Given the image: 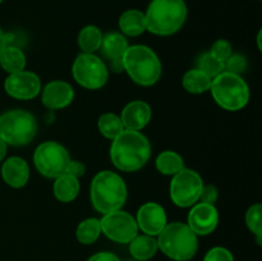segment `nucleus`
<instances>
[{
  "mask_svg": "<svg viewBox=\"0 0 262 261\" xmlns=\"http://www.w3.org/2000/svg\"><path fill=\"white\" fill-rule=\"evenodd\" d=\"M8 44H9L8 35L2 30V28H0V53H2L3 49H4L5 46H8Z\"/></svg>",
  "mask_w": 262,
  "mask_h": 261,
  "instance_id": "nucleus-36",
  "label": "nucleus"
},
{
  "mask_svg": "<svg viewBox=\"0 0 262 261\" xmlns=\"http://www.w3.org/2000/svg\"><path fill=\"white\" fill-rule=\"evenodd\" d=\"M246 224L248 229L256 235L258 245H261L262 240V205L255 204L250 206L246 212Z\"/></svg>",
  "mask_w": 262,
  "mask_h": 261,
  "instance_id": "nucleus-28",
  "label": "nucleus"
},
{
  "mask_svg": "<svg viewBox=\"0 0 262 261\" xmlns=\"http://www.w3.org/2000/svg\"><path fill=\"white\" fill-rule=\"evenodd\" d=\"M158 247L174 261H188L199 248V238L186 223H170L158 235Z\"/></svg>",
  "mask_w": 262,
  "mask_h": 261,
  "instance_id": "nucleus-5",
  "label": "nucleus"
},
{
  "mask_svg": "<svg viewBox=\"0 0 262 261\" xmlns=\"http://www.w3.org/2000/svg\"><path fill=\"white\" fill-rule=\"evenodd\" d=\"M128 41L124 35L118 32H110L102 37L101 50L102 56L107 59L110 63V67L114 72L123 71V55L125 54L128 49Z\"/></svg>",
  "mask_w": 262,
  "mask_h": 261,
  "instance_id": "nucleus-17",
  "label": "nucleus"
},
{
  "mask_svg": "<svg viewBox=\"0 0 262 261\" xmlns=\"http://www.w3.org/2000/svg\"><path fill=\"white\" fill-rule=\"evenodd\" d=\"M68 150L55 141H46L37 146L33 154L36 169L46 178H58L66 174L71 163Z\"/></svg>",
  "mask_w": 262,
  "mask_h": 261,
  "instance_id": "nucleus-8",
  "label": "nucleus"
},
{
  "mask_svg": "<svg viewBox=\"0 0 262 261\" xmlns=\"http://www.w3.org/2000/svg\"><path fill=\"white\" fill-rule=\"evenodd\" d=\"M219 223V212L214 205L199 202L194 204L188 214L187 225L196 235L211 234Z\"/></svg>",
  "mask_w": 262,
  "mask_h": 261,
  "instance_id": "nucleus-13",
  "label": "nucleus"
},
{
  "mask_svg": "<svg viewBox=\"0 0 262 261\" xmlns=\"http://www.w3.org/2000/svg\"><path fill=\"white\" fill-rule=\"evenodd\" d=\"M155 165L159 173L164 176H176L184 168V161L178 153L166 150L156 158Z\"/></svg>",
  "mask_w": 262,
  "mask_h": 261,
  "instance_id": "nucleus-25",
  "label": "nucleus"
},
{
  "mask_svg": "<svg viewBox=\"0 0 262 261\" xmlns=\"http://www.w3.org/2000/svg\"><path fill=\"white\" fill-rule=\"evenodd\" d=\"M2 3H3V0H0V4H2Z\"/></svg>",
  "mask_w": 262,
  "mask_h": 261,
  "instance_id": "nucleus-39",
  "label": "nucleus"
},
{
  "mask_svg": "<svg viewBox=\"0 0 262 261\" xmlns=\"http://www.w3.org/2000/svg\"><path fill=\"white\" fill-rule=\"evenodd\" d=\"M37 128L36 118L26 110H9L0 117V138L7 145H28L35 138Z\"/></svg>",
  "mask_w": 262,
  "mask_h": 261,
  "instance_id": "nucleus-7",
  "label": "nucleus"
},
{
  "mask_svg": "<svg viewBox=\"0 0 262 261\" xmlns=\"http://www.w3.org/2000/svg\"><path fill=\"white\" fill-rule=\"evenodd\" d=\"M158 241L147 234L136 235L129 242V252L137 261H147L158 252Z\"/></svg>",
  "mask_w": 262,
  "mask_h": 261,
  "instance_id": "nucleus-21",
  "label": "nucleus"
},
{
  "mask_svg": "<svg viewBox=\"0 0 262 261\" xmlns=\"http://www.w3.org/2000/svg\"><path fill=\"white\" fill-rule=\"evenodd\" d=\"M151 117H152V110L150 105L142 100H135L125 105L124 109L122 110L120 120L124 129L140 132L150 123Z\"/></svg>",
  "mask_w": 262,
  "mask_h": 261,
  "instance_id": "nucleus-16",
  "label": "nucleus"
},
{
  "mask_svg": "<svg viewBox=\"0 0 262 261\" xmlns=\"http://www.w3.org/2000/svg\"><path fill=\"white\" fill-rule=\"evenodd\" d=\"M119 28L124 36L137 37L146 30L145 13L137 9L125 10L119 18Z\"/></svg>",
  "mask_w": 262,
  "mask_h": 261,
  "instance_id": "nucleus-20",
  "label": "nucleus"
},
{
  "mask_svg": "<svg viewBox=\"0 0 262 261\" xmlns=\"http://www.w3.org/2000/svg\"><path fill=\"white\" fill-rule=\"evenodd\" d=\"M138 229L142 230L145 234L156 237L159 233L165 228L166 223V212L161 205L156 202H146L138 209L137 217Z\"/></svg>",
  "mask_w": 262,
  "mask_h": 261,
  "instance_id": "nucleus-14",
  "label": "nucleus"
},
{
  "mask_svg": "<svg viewBox=\"0 0 262 261\" xmlns=\"http://www.w3.org/2000/svg\"><path fill=\"white\" fill-rule=\"evenodd\" d=\"M26 63H27V59H26L25 53L17 46L8 45L0 53V66L9 74L25 71Z\"/></svg>",
  "mask_w": 262,
  "mask_h": 261,
  "instance_id": "nucleus-22",
  "label": "nucleus"
},
{
  "mask_svg": "<svg viewBox=\"0 0 262 261\" xmlns=\"http://www.w3.org/2000/svg\"><path fill=\"white\" fill-rule=\"evenodd\" d=\"M87 261H120V260L115 253L104 251V252H97L95 253V255H92Z\"/></svg>",
  "mask_w": 262,
  "mask_h": 261,
  "instance_id": "nucleus-35",
  "label": "nucleus"
},
{
  "mask_svg": "<svg viewBox=\"0 0 262 261\" xmlns=\"http://www.w3.org/2000/svg\"><path fill=\"white\" fill-rule=\"evenodd\" d=\"M84 171H86V166L82 161L78 160H71L68 168H67V174H71V176L76 177V178H81L84 176Z\"/></svg>",
  "mask_w": 262,
  "mask_h": 261,
  "instance_id": "nucleus-34",
  "label": "nucleus"
},
{
  "mask_svg": "<svg viewBox=\"0 0 262 261\" xmlns=\"http://www.w3.org/2000/svg\"><path fill=\"white\" fill-rule=\"evenodd\" d=\"M210 90L216 104L228 112L242 110L250 100L248 84L238 74L222 72L212 78Z\"/></svg>",
  "mask_w": 262,
  "mask_h": 261,
  "instance_id": "nucleus-6",
  "label": "nucleus"
},
{
  "mask_svg": "<svg viewBox=\"0 0 262 261\" xmlns=\"http://www.w3.org/2000/svg\"><path fill=\"white\" fill-rule=\"evenodd\" d=\"M246 69H247V60L241 54H232L224 61V72H228V73L241 76V73H243Z\"/></svg>",
  "mask_w": 262,
  "mask_h": 261,
  "instance_id": "nucleus-30",
  "label": "nucleus"
},
{
  "mask_svg": "<svg viewBox=\"0 0 262 261\" xmlns=\"http://www.w3.org/2000/svg\"><path fill=\"white\" fill-rule=\"evenodd\" d=\"M123 71L140 86H152L160 79L161 61L155 51L145 45L128 46L123 55Z\"/></svg>",
  "mask_w": 262,
  "mask_h": 261,
  "instance_id": "nucleus-4",
  "label": "nucleus"
},
{
  "mask_svg": "<svg viewBox=\"0 0 262 261\" xmlns=\"http://www.w3.org/2000/svg\"><path fill=\"white\" fill-rule=\"evenodd\" d=\"M101 233L117 243H129L138 234V225L135 217L122 209L109 212L100 219Z\"/></svg>",
  "mask_w": 262,
  "mask_h": 261,
  "instance_id": "nucleus-11",
  "label": "nucleus"
},
{
  "mask_svg": "<svg viewBox=\"0 0 262 261\" xmlns=\"http://www.w3.org/2000/svg\"><path fill=\"white\" fill-rule=\"evenodd\" d=\"M150 158V141L138 130L124 129L113 140L110 159L119 170H140L147 164Z\"/></svg>",
  "mask_w": 262,
  "mask_h": 261,
  "instance_id": "nucleus-1",
  "label": "nucleus"
},
{
  "mask_svg": "<svg viewBox=\"0 0 262 261\" xmlns=\"http://www.w3.org/2000/svg\"><path fill=\"white\" fill-rule=\"evenodd\" d=\"M127 186L119 174L110 170H102L92 179V206L102 215L122 209L127 201Z\"/></svg>",
  "mask_w": 262,
  "mask_h": 261,
  "instance_id": "nucleus-3",
  "label": "nucleus"
},
{
  "mask_svg": "<svg viewBox=\"0 0 262 261\" xmlns=\"http://www.w3.org/2000/svg\"><path fill=\"white\" fill-rule=\"evenodd\" d=\"M7 148H8V145L2 140V138H0V161L4 160L5 155H7Z\"/></svg>",
  "mask_w": 262,
  "mask_h": 261,
  "instance_id": "nucleus-37",
  "label": "nucleus"
},
{
  "mask_svg": "<svg viewBox=\"0 0 262 261\" xmlns=\"http://www.w3.org/2000/svg\"><path fill=\"white\" fill-rule=\"evenodd\" d=\"M74 99V90L66 81H51L42 90V104L48 109L60 110L68 106Z\"/></svg>",
  "mask_w": 262,
  "mask_h": 261,
  "instance_id": "nucleus-15",
  "label": "nucleus"
},
{
  "mask_svg": "<svg viewBox=\"0 0 262 261\" xmlns=\"http://www.w3.org/2000/svg\"><path fill=\"white\" fill-rule=\"evenodd\" d=\"M204 261H234V257L228 248L214 247L205 255Z\"/></svg>",
  "mask_w": 262,
  "mask_h": 261,
  "instance_id": "nucleus-32",
  "label": "nucleus"
},
{
  "mask_svg": "<svg viewBox=\"0 0 262 261\" xmlns=\"http://www.w3.org/2000/svg\"><path fill=\"white\" fill-rule=\"evenodd\" d=\"M81 184L78 178L71 176V174H63V176L55 178L53 186L54 196L60 202H72L78 196Z\"/></svg>",
  "mask_w": 262,
  "mask_h": 261,
  "instance_id": "nucleus-19",
  "label": "nucleus"
},
{
  "mask_svg": "<svg viewBox=\"0 0 262 261\" xmlns=\"http://www.w3.org/2000/svg\"><path fill=\"white\" fill-rule=\"evenodd\" d=\"M212 78H210L206 73L201 72L200 69H191L187 72L182 79V84H183L184 90L189 94L200 95L204 92L209 91L211 87Z\"/></svg>",
  "mask_w": 262,
  "mask_h": 261,
  "instance_id": "nucleus-24",
  "label": "nucleus"
},
{
  "mask_svg": "<svg viewBox=\"0 0 262 261\" xmlns=\"http://www.w3.org/2000/svg\"><path fill=\"white\" fill-rule=\"evenodd\" d=\"M217 197H219V192H217V188L212 184H206L202 187L201 194H200V200L204 204H210L214 205L215 202L217 201Z\"/></svg>",
  "mask_w": 262,
  "mask_h": 261,
  "instance_id": "nucleus-33",
  "label": "nucleus"
},
{
  "mask_svg": "<svg viewBox=\"0 0 262 261\" xmlns=\"http://www.w3.org/2000/svg\"><path fill=\"white\" fill-rule=\"evenodd\" d=\"M72 74L79 86L87 90H100L109 79V69L95 54H79L72 66Z\"/></svg>",
  "mask_w": 262,
  "mask_h": 261,
  "instance_id": "nucleus-9",
  "label": "nucleus"
},
{
  "mask_svg": "<svg viewBox=\"0 0 262 261\" xmlns=\"http://www.w3.org/2000/svg\"><path fill=\"white\" fill-rule=\"evenodd\" d=\"M132 261H137V260H132Z\"/></svg>",
  "mask_w": 262,
  "mask_h": 261,
  "instance_id": "nucleus-40",
  "label": "nucleus"
},
{
  "mask_svg": "<svg viewBox=\"0 0 262 261\" xmlns=\"http://www.w3.org/2000/svg\"><path fill=\"white\" fill-rule=\"evenodd\" d=\"M204 181L197 171L183 168L170 182V199L179 207H191L200 200Z\"/></svg>",
  "mask_w": 262,
  "mask_h": 261,
  "instance_id": "nucleus-10",
  "label": "nucleus"
},
{
  "mask_svg": "<svg viewBox=\"0 0 262 261\" xmlns=\"http://www.w3.org/2000/svg\"><path fill=\"white\" fill-rule=\"evenodd\" d=\"M184 0H151L145 13L146 30L158 36H170L183 27L187 19Z\"/></svg>",
  "mask_w": 262,
  "mask_h": 261,
  "instance_id": "nucleus-2",
  "label": "nucleus"
},
{
  "mask_svg": "<svg viewBox=\"0 0 262 261\" xmlns=\"http://www.w3.org/2000/svg\"><path fill=\"white\" fill-rule=\"evenodd\" d=\"M261 35H262V31H258V35H257V45H258V50H262V45H261Z\"/></svg>",
  "mask_w": 262,
  "mask_h": 261,
  "instance_id": "nucleus-38",
  "label": "nucleus"
},
{
  "mask_svg": "<svg viewBox=\"0 0 262 261\" xmlns=\"http://www.w3.org/2000/svg\"><path fill=\"white\" fill-rule=\"evenodd\" d=\"M102 37H104V35H102L101 30L99 27L94 25H89L79 31L77 42H78V46L82 50V53L94 54L101 46Z\"/></svg>",
  "mask_w": 262,
  "mask_h": 261,
  "instance_id": "nucleus-23",
  "label": "nucleus"
},
{
  "mask_svg": "<svg viewBox=\"0 0 262 261\" xmlns=\"http://www.w3.org/2000/svg\"><path fill=\"white\" fill-rule=\"evenodd\" d=\"M197 69L206 73L210 78H215L222 72H224V63L210 53H205L197 60Z\"/></svg>",
  "mask_w": 262,
  "mask_h": 261,
  "instance_id": "nucleus-29",
  "label": "nucleus"
},
{
  "mask_svg": "<svg viewBox=\"0 0 262 261\" xmlns=\"http://www.w3.org/2000/svg\"><path fill=\"white\" fill-rule=\"evenodd\" d=\"M3 181L12 188H22L30 179V166L25 159L12 156L2 165Z\"/></svg>",
  "mask_w": 262,
  "mask_h": 261,
  "instance_id": "nucleus-18",
  "label": "nucleus"
},
{
  "mask_svg": "<svg viewBox=\"0 0 262 261\" xmlns=\"http://www.w3.org/2000/svg\"><path fill=\"white\" fill-rule=\"evenodd\" d=\"M97 127H99L100 133L105 138L114 140L119 133L124 130L123 123L120 120V117H118L114 113H105L97 120Z\"/></svg>",
  "mask_w": 262,
  "mask_h": 261,
  "instance_id": "nucleus-27",
  "label": "nucleus"
},
{
  "mask_svg": "<svg viewBox=\"0 0 262 261\" xmlns=\"http://www.w3.org/2000/svg\"><path fill=\"white\" fill-rule=\"evenodd\" d=\"M4 90L13 99L32 100L41 91L40 77L30 71L12 73L5 79Z\"/></svg>",
  "mask_w": 262,
  "mask_h": 261,
  "instance_id": "nucleus-12",
  "label": "nucleus"
},
{
  "mask_svg": "<svg viewBox=\"0 0 262 261\" xmlns=\"http://www.w3.org/2000/svg\"><path fill=\"white\" fill-rule=\"evenodd\" d=\"M100 234H101V225H100V220L96 217L82 220L76 230L77 240L82 245H92L99 240Z\"/></svg>",
  "mask_w": 262,
  "mask_h": 261,
  "instance_id": "nucleus-26",
  "label": "nucleus"
},
{
  "mask_svg": "<svg viewBox=\"0 0 262 261\" xmlns=\"http://www.w3.org/2000/svg\"><path fill=\"white\" fill-rule=\"evenodd\" d=\"M210 54L224 63V61L232 55V44H230L229 41L224 40V38H219V40H216L212 44Z\"/></svg>",
  "mask_w": 262,
  "mask_h": 261,
  "instance_id": "nucleus-31",
  "label": "nucleus"
}]
</instances>
